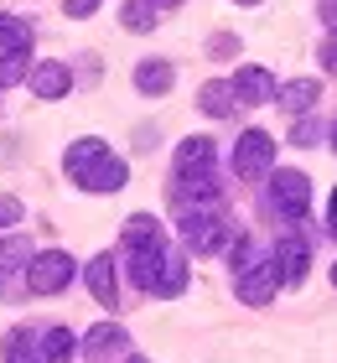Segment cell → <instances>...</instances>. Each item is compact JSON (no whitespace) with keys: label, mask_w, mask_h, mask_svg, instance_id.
I'll return each mask as SVG.
<instances>
[{"label":"cell","mask_w":337,"mask_h":363,"mask_svg":"<svg viewBox=\"0 0 337 363\" xmlns=\"http://www.w3.org/2000/svg\"><path fill=\"white\" fill-rule=\"evenodd\" d=\"M182 244H187L192 255H213V250L228 244V223L218 218L213 208H197V213L187 208V213H182Z\"/></svg>","instance_id":"cell-1"},{"label":"cell","mask_w":337,"mask_h":363,"mask_svg":"<svg viewBox=\"0 0 337 363\" xmlns=\"http://www.w3.org/2000/svg\"><path fill=\"white\" fill-rule=\"evenodd\" d=\"M67 280H73V259H67L62 250H47V255H37L26 265V286H31V296H57Z\"/></svg>","instance_id":"cell-2"},{"label":"cell","mask_w":337,"mask_h":363,"mask_svg":"<svg viewBox=\"0 0 337 363\" xmlns=\"http://www.w3.org/2000/svg\"><path fill=\"white\" fill-rule=\"evenodd\" d=\"M270 203H275L285 218H306V208H311V182L301 177V172H275V177H270Z\"/></svg>","instance_id":"cell-3"},{"label":"cell","mask_w":337,"mask_h":363,"mask_svg":"<svg viewBox=\"0 0 337 363\" xmlns=\"http://www.w3.org/2000/svg\"><path fill=\"white\" fill-rule=\"evenodd\" d=\"M270 161H275V140L265 130H244L239 145H233V172L239 177H265Z\"/></svg>","instance_id":"cell-4"},{"label":"cell","mask_w":337,"mask_h":363,"mask_svg":"<svg viewBox=\"0 0 337 363\" xmlns=\"http://www.w3.org/2000/svg\"><path fill=\"white\" fill-rule=\"evenodd\" d=\"M239 280V301L244 306H270V296L280 291V275H275V259H255L244 275H233Z\"/></svg>","instance_id":"cell-5"},{"label":"cell","mask_w":337,"mask_h":363,"mask_svg":"<svg viewBox=\"0 0 337 363\" xmlns=\"http://www.w3.org/2000/svg\"><path fill=\"white\" fill-rule=\"evenodd\" d=\"M306 265H311L306 239L285 234V239L275 244V275H280V286H301V280H306Z\"/></svg>","instance_id":"cell-6"},{"label":"cell","mask_w":337,"mask_h":363,"mask_svg":"<svg viewBox=\"0 0 337 363\" xmlns=\"http://www.w3.org/2000/svg\"><path fill=\"white\" fill-rule=\"evenodd\" d=\"M166 244L156 239V244H140V250H130V280L140 291H156V280H161V265H166Z\"/></svg>","instance_id":"cell-7"},{"label":"cell","mask_w":337,"mask_h":363,"mask_svg":"<svg viewBox=\"0 0 337 363\" xmlns=\"http://www.w3.org/2000/svg\"><path fill=\"white\" fill-rule=\"evenodd\" d=\"M233 99H239V104H270V99H275V78H270V68H255V62H249V68H239V78H233Z\"/></svg>","instance_id":"cell-8"},{"label":"cell","mask_w":337,"mask_h":363,"mask_svg":"<svg viewBox=\"0 0 337 363\" xmlns=\"http://www.w3.org/2000/svg\"><path fill=\"white\" fill-rule=\"evenodd\" d=\"M125 177H130V167H125L120 156H109V151H104L89 172L78 177V187H89V192H120V187H125Z\"/></svg>","instance_id":"cell-9"},{"label":"cell","mask_w":337,"mask_h":363,"mask_svg":"<svg viewBox=\"0 0 337 363\" xmlns=\"http://www.w3.org/2000/svg\"><path fill=\"white\" fill-rule=\"evenodd\" d=\"M83 280H89V291H94L99 306H120V280H114V259L109 255H94L89 270H83Z\"/></svg>","instance_id":"cell-10"},{"label":"cell","mask_w":337,"mask_h":363,"mask_svg":"<svg viewBox=\"0 0 337 363\" xmlns=\"http://www.w3.org/2000/svg\"><path fill=\"white\" fill-rule=\"evenodd\" d=\"M26 78H31V94H37V99H62L67 89H73V73H67V62H37Z\"/></svg>","instance_id":"cell-11"},{"label":"cell","mask_w":337,"mask_h":363,"mask_svg":"<svg viewBox=\"0 0 337 363\" xmlns=\"http://www.w3.org/2000/svg\"><path fill=\"white\" fill-rule=\"evenodd\" d=\"M130 348V333L120 322H99L83 333V353H94V358H104V353H125Z\"/></svg>","instance_id":"cell-12"},{"label":"cell","mask_w":337,"mask_h":363,"mask_svg":"<svg viewBox=\"0 0 337 363\" xmlns=\"http://www.w3.org/2000/svg\"><path fill=\"white\" fill-rule=\"evenodd\" d=\"M316 99H322V84H316V78H291V84L275 89V104L291 109V114H306Z\"/></svg>","instance_id":"cell-13"},{"label":"cell","mask_w":337,"mask_h":363,"mask_svg":"<svg viewBox=\"0 0 337 363\" xmlns=\"http://www.w3.org/2000/svg\"><path fill=\"white\" fill-rule=\"evenodd\" d=\"M192 172H213V140L208 135H192L177 145V177H192Z\"/></svg>","instance_id":"cell-14"},{"label":"cell","mask_w":337,"mask_h":363,"mask_svg":"<svg viewBox=\"0 0 337 363\" xmlns=\"http://www.w3.org/2000/svg\"><path fill=\"white\" fill-rule=\"evenodd\" d=\"M172 78H177V73H172V62H166V57H145L140 68H135V89L156 99V94L172 89Z\"/></svg>","instance_id":"cell-15"},{"label":"cell","mask_w":337,"mask_h":363,"mask_svg":"<svg viewBox=\"0 0 337 363\" xmlns=\"http://www.w3.org/2000/svg\"><path fill=\"white\" fill-rule=\"evenodd\" d=\"M104 151H109L104 140H73V145H67V156H62V167H67V177L78 182V177L89 172V167H94V161L104 156Z\"/></svg>","instance_id":"cell-16"},{"label":"cell","mask_w":337,"mask_h":363,"mask_svg":"<svg viewBox=\"0 0 337 363\" xmlns=\"http://www.w3.org/2000/svg\"><path fill=\"white\" fill-rule=\"evenodd\" d=\"M0 52H31V26L21 21V16L0 11Z\"/></svg>","instance_id":"cell-17"},{"label":"cell","mask_w":337,"mask_h":363,"mask_svg":"<svg viewBox=\"0 0 337 363\" xmlns=\"http://www.w3.org/2000/svg\"><path fill=\"white\" fill-rule=\"evenodd\" d=\"M197 109L213 114V120H223V114H233V89L228 84H202L197 89Z\"/></svg>","instance_id":"cell-18"},{"label":"cell","mask_w":337,"mask_h":363,"mask_svg":"<svg viewBox=\"0 0 337 363\" xmlns=\"http://www.w3.org/2000/svg\"><path fill=\"white\" fill-rule=\"evenodd\" d=\"M161 239V223L150 213H130L125 218V250H140V244H156Z\"/></svg>","instance_id":"cell-19"},{"label":"cell","mask_w":337,"mask_h":363,"mask_svg":"<svg viewBox=\"0 0 337 363\" xmlns=\"http://www.w3.org/2000/svg\"><path fill=\"white\" fill-rule=\"evenodd\" d=\"M182 291H187V265H182V255H166L161 280H156V291H150V296H166V301H172V296H182Z\"/></svg>","instance_id":"cell-20"},{"label":"cell","mask_w":337,"mask_h":363,"mask_svg":"<svg viewBox=\"0 0 337 363\" xmlns=\"http://www.w3.org/2000/svg\"><path fill=\"white\" fill-rule=\"evenodd\" d=\"M78 353V337L67 333V327H53V333L42 337V363H67Z\"/></svg>","instance_id":"cell-21"},{"label":"cell","mask_w":337,"mask_h":363,"mask_svg":"<svg viewBox=\"0 0 337 363\" xmlns=\"http://www.w3.org/2000/svg\"><path fill=\"white\" fill-rule=\"evenodd\" d=\"M0 358H6V363H42V353L31 348V333H26V327L6 333V348H0Z\"/></svg>","instance_id":"cell-22"},{"label":"cell","mask_w":337,"mask_h":363,"mask_svg":"<svg viewBox=\"0 0 337 363\" xmlns=\"http://www.w3.org/2000/svg\"><path fill=\"white\" fill-rule=\"evenodd\" d=\"M26 73H31V52H0V89L21 84Z\"/></svg>","instance_id":"cell-23"},{"label":"cell","mask_w":337,"mask_h":363,"mask_svg":"<svg viewBox=\"0 0 337 363\" xmlns=\"http://www.w3.org/2000/svg\"><path fill=\"white\" fill-rule=\"evenodd\" d=\"M120 21L130 26V31H150L156 26V11L145 6V0H125V11H120Z\"/></svg>","instance_id":"cell-24"},{"label":"cell","mask_w":337,"mask_h":363,"mask_svg":"<svg viewBox=\"0 0 337 363\" xmlns=\"http://www.w3.org/2000/svg\"><path fill=\"white\" fill-rule=\"evenodd\" d=\"M21 265H31V244L26 239H6L0 244V270H21Z\"/></svg>","instance_id":"cell-25"},{"label":"cell","mask_w":337,"mask_h":363,"mask_svg":"<svg viewBox=\"0 0 337 363\" xmlns=\"http://www.w3.org/2000/svg\"><path fill=\"white\" fill-rule=\"evenodd\" d=\"M255 259H260V250H255V239H239V244H233V275H244L249 265H255Z\"/></svg>","instance_id":"cell-26"},{"label":"cell","mask_w":337,"mask_h":363,"mask_svg":"<svg viewBox=\"0 0 337 363\" xmlns=\"http://www.w3.org/2000/svg\"><path fill=\"white\" fill-rule=\"evenodd\" d=\"M291 140H296V145H316V140H322V130H316L311 120H301V125L291 130Z\"/></svg>","instance_id":"cell-27"},{"label":"cell","mask_w":337,"mask_h":363,"mask_svg":"<svg viewBox=\"0 0 337 363\" xmlns=\"http://www.w3.org/2000/svg\"><path fill=\"white\" fill-rule=\"evenodd\" d=\"M16 218H21V203H16V197H0V228L16 223Z\"/></svg>","instance_id":"cell-28"},{"label":"cell","mask_w":337,"mask_h":363,"mask_svg":"<svg viewBox=\"0 0 337 363\" xmlns=\"http://www.w3.org/2000/svg\"><path fill=\"white\" fill-rule=\"evenodd\" d=\"M62 6H67V16H78V21H83V16L99 11V0H62Z\"/></svg>","instance_id":"cell-29"},{"label":"cell","mask_w":337,"mask_h":363,"mask_svg":"<svg viewBox=\"0 0 337 363\" xmlns=\"http://www.w3.org/2000/svg\"><path fill=\"white\" fill-rule=\"evenodd\" d=\"M322 68H327V73H337V31L322 42Z\"/></svg>","instance_id":"cell-30"},{"label":"cell","mask_w":337,"mask_h":363,"mask_svg":"<svg viewBox=\"0 0 337 363\" xmlns=\"http://www.w3.org/2000/svg\"><path fill=\"white\" fill-rule=\"evenodd\" d=\"M233 47H239V42H233V37H213V42H208V52H213V57H228V52H233Z\"/></svg>","instance_id":"cell-31"},{"label":"cell","mask_w":337,"mask_h":363,"mask_svg":"<svg viewBox=\"0 0 337 363\" xmlns=\"http://www.w3.org/2000/svg\"><path fill=\"white\" fill-rule=\"evenodd\" d=\"M322 16H327V21L337 26V0H322Z\"/></svg>","instance_id":"cell-32"},{"label":"cell","mask_w":337,"mask_h":363,"mask_svg":"<svg viewBox=\"0 0 337 363\" xmlns=\"http://www.w3.org/2000/svg\"><path fill=\"white\" fill-rule=\"evenodd\" d=\"M150 11H172V6H182V0H145Z\"/></svg>","instance_id":"cell-33"},{"label":"cell","mask_w":337,"mask_h":363,"mask_svg":"<svg viewBox=\"0 0 337 363\" xmlns=\"http://www.w3.org/2000/svg\"><path fill=\"white\" fill-rule=\"evenodd\" d=\"M332 151H337V125H332Z\"/></svg>","instance_id":"cell-34"},{"label":"cell","mask_w":337,"mask_h":363,"mask_svg":"<svg viewBox=\"0 0 337 363\" xmlns=\"http://www.w3.org/2000/svg\"><path fill=\"white\" fill-rule=\"evenodd\" d=\"M239 6H260V0H239Z\"/></svg>","instance_id":"cell-35"},{"label":"cell","mask_w":337,"mask_h":363,"mask_svg":"<svg viewBox=\"0 0 337 363\" xmlns=\"http://www.w3.org/2000/svg\"><path fill=\"white\" fill-rule=\"evenodd\" d=\"M332 286H337V265H332Z\"/></svg>","instance_id":"cell-36"},{"label":"cell","mask_w":337,"mask_h":363,"mask_svg":"<svg viewBox=\"0 0 337 363\" xmlns=\"http://www.w3.org/2000/svg\"><path fill=\"white\" fill-rule=\"evenodd\" d=\"M130 363H145V358H130Z\"/></svg>","instance_id":"cell-37"}]
</instances>
